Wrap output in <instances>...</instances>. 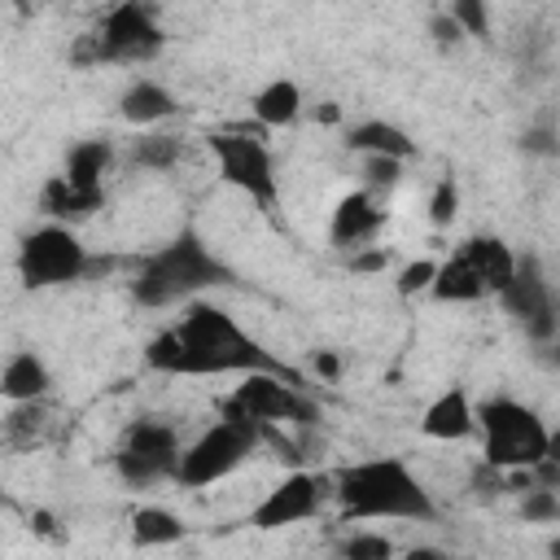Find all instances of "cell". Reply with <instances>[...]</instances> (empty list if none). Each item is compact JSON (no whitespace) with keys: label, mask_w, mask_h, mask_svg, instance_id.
Listing matches in <instances>:
<instances>
[{"label":"cell","mask_w":560,"mask_h":560,"mask_svg":"<svg viewBox=\"0 0 560 560\" xmlns=\"http://www.w3.org/2000/svg\"><path fill=\"white\" fill-rule=\"evenodd\" d=\"M144 368L162 372V376H245V372H280L289 381L306 376L298 368H289L284 359H276L271 350H262V341H254L223 306L214 302H184L179 324L162 328L149 346H144Z\"/></svg>","instance_id":"6da1fadb"},{"label":"cell","mask_w":560,"mask_h":560,"mask_svg":"<svg viewBox=\"0 0 560 560\" xmlns=\"http://www.w3.org/2000/svg\"><path fill=\"white\" fill-rule=\"evenodd\" d=\"M328 494L337 499L341 521H411V525H438V503L424 490V481L411 472L402 455H372L341 464L328 477Z\"/></svg>","instance_id":"7a4b0ae2"},{"label":"cell","mask_w":560,"mask_h":560,"mask_svg":"<svg viewBox=\"0 0 560 560\" xmlns=\"http://www.w3.org/2000/svg\"><path fill=\"white\" fill-rule=\"evenodd\" d=\"M236 284V271L206 245V236L197 228H179L166 245H158L153 254L140 258L136 280H131V298L144 311H162V306H179L192 302L210 289Z\"/></svg>","instance_id":"3957f363"},{"label":"cell","mask_w":560,"mask_h":560,"mask_svg":"<svg viewBox=\"0 0 560 560\" xmlns=\"http://www.w3.org/2000/svg\"><path fill=\"white\" fill-rule=\"evenodd\" d=\"M109 267H114V258L92 254L70 223H52V219L44 228L26 232L22 245H18V280L35 293L79 284V280H88L96 271H109Z\"/></svg>","instance_id":"277c9868"},{"label":"cell","mask_w":560,"mask_h":560,"mask_svg":"<svg viewBox=\"0 0 560 560\" xmlns=\"http://www.w3.org/2000/svg\"><path fill=\"white\" fill-rule=\"evenodd\" d=\"M472 411H477V433H481V459L503 468V472L508 468H529L556 446L542 416L534 407H525L521 398L499 394V398L472 402Z\"/></svg>","instance_id":"5b68a950"},{"label":"cell","mask_w":560,"mask_h":560,"mask_svg":"<svg viewBox=\"0 0 560 560\" xmlns=\"http://www.w3.org/2000/svg\"><path fill=\"white\" fill-rule=\"evenodd\" d=\"M258 446H262V438H258V424H254V420L223 416V420H214L210 429H201V433L179 451L175 486H184V490H206V486L232 477Z\"/></svg>","instance_id":"8992f818"},{"label":"cell","mask_w":560,"mask_h":560,"mask_svg":"<svg viewBox=\"0 0 560 560\" xmlns=\"http://www.w3.org/2000/svg\"><path fill=\"white\" fill-rule=\"evenodd\" d=\"M166 35L153 18V9L144 0H118L101 26L83 39V48L74 52V61H114V66H144L162 52Z\"/></svg>","instance_id":"52a82bcc"},{"label":"cell","mask_w":560,"mask_h":560,"mask_svg":"<svg viewBox=\"0 0 560 560\" xmlns=\"http://www.w3.org/2000/svg\"><path fill=\"white\" fill-rule=\"evenodd\" d=\"M219 179L236 192H245L262 214H276L280 206V175H276V158L267 149L262 136L254 131H210L206 136Z\"/></svg>","instance_id":"ba28073f"},{"label":"cell","mask_w":560,"mask_h":560,"mask_svg":"<svg viewBox=\"0 0 560 560\" xmlns=\"http://www.w3.org/2000/svg\"><path fill=\"white\" fill-rule=\"evenodd\" d=\"M184 438L171 420L162 416H140L127 424L118 451H114V468L131 490H149L158 481H175V464H179Z\"/></svg>","instance_id":"9c48e42d"},{"label":"cell","mask_w":560,"mask_h":560,"mask_svg":"<svg viewBox=\"0 0 560 560\" xmlns=\"http://www.w3.org/2000/svg\"><path fill=\"white\" fill-rule=\"evenodd\" d=\"M494 298H499L503 315L525 328V337L534 346L547 350L556 341V332H560V306H556V284H551V276H547V267H542L538 254L516 258L512 280Z\"/></svg>","instance_id":"30bf717a"},{"label":"cell","mask_w":560,"mask_h":560,"mask_svg":"<svg viewBox=\"0 0 560 560\" xmlns=\"http://www.w3.org/2000/svg\"><path fill=\"white\" fill-rule=\"evenodd\" d=\"M223 416H241L254 424H311L319 407L306 398L302 381H289L280 372H245L241 385L223 398Z\"/></svg>","instance_id":"8fae6325"},{"label":"cell","mask_w":560,"mask_h":560,"mask_svg":"<svg viewBox=\"0 0 560 560\" xmlns=\"http://www.w3.org/2000/svg\"><path fill=\"white\" fill-rule=\"evenodd\" d=\"M324 499H328V477L298 468V472H289L284 481H276V486L254 503L249 525H254V529H284V525L311 521V516H319Z\"/></svg>","instance_id":"7c38bea8"},{"label":"cell","mask_w":560,"mask_h":560,"mask_svg":"<svg viewBox=\"0 0 560 560\" xmlns=\"http://www.w3.org/2000/svg\"><path fill=\"white\" fill-rule=\"evenodd\" d=\"M385 219H389L385 201H381L376 192H368V188H354V192H346V197L337 201L332 223H328V241H332L341 254H350V249H359V245H372L376 232L385 228Z\"/></svg>","instance_id":"4fadbf2b"},{"label":"cell","mask_w":560,"mask_h":560,"mask_svg":"<svg viewBox=\"0 0 560 560\" xmlns=\"http://www.w3.org/2000/svg\"><path fill=\"white\" fill-rule=\"evenodd\" d=\"M420 433L433 442H464L477 433V411L464 385H446L420 416Z\"/></svg>","instance_id":"5bb4252c"},{"label":"cell","mask_w":560,"mask_h":560,"mask_svg":"<svg viewBox=\"0 0 560 560\" xmlns=\"http://www.w3.org/2000/svg\"><path fill=\"white\" fill-rule=\"evenodd\" d=\"M175 109H179L175 92H171L166 83L149 79V74L131 79L127 92L118 96V114H122V122H131V127H158V122H166Z\"/></svg>","instance_id":"9a60e30c"},{"label":"cell","mask_w":560,"mask_h":560,"mask_svg":"<svg viewBox=\"0 0 560 560\" xmlns=\"http://www.w3.org/2000/svg\"><path fill=\"white\" fill-rule=\"evenodd\" d=\"M105 206V188H74L66 175H52L44 188H39V210L52 219V223H83L88 214H96Z\"/></svg>","instance_id":"2e32d148"},{"label":"cell","mask_w":560,"mask_h":560,"mask_svg":"<svg viewBox=\"0 0 560 560\" xmlns=\"http://www.w3.org/2000/svg\"><path fill=\"white\" fill-rule=\"evenodd\" d=\"M459 254L472 262V271H477V280L486 284V293L494 298L508 280H512V271H516V254H512V245L503 241V236H468L464 245H459Z\"/></svg>","instance_id":"e0dca14e"},{"label":"cell","mask_w":560,"mask_h":560,"mask_svg":"<svg viewBox=\"0 0 560 560\" xmlns=\"http://www.w3.org/2000/svg\"><path fill=\"white\" fill-rule=\"evenodd\" d=\"M48 389H52V372L35 350H18L0 368V394L9 402H35V398H48Z\"/></svg>","instance_id":"ac0fdd59"},{"label":"cell","mask_w":560,"mask_h":560,"mask_svg":"<svg viewBox=\"0 0 560 560\" xmlns=\"http://www.w3.org/2000/svg\"><path fill=\"white\" fill-rule=\"evenodd\" d=\"M346 149L350 153H385V158L407 162L416 153V140L389 118H359V122L346 127Z\"/></svg>","instance_id":"d6986e66"},{"label":"cell","mask_w":560,"mask_h":560,"mask_svg":"<svg viewBox=\"0 0 560 560\" xmlns=\"http://www.w3.org/2000/svg\"><path fill=\"white\" fill-rule=\"evenodd\" d=\"M249 114L258 127H289L302 114V88L293 79H271L249 96Z\"/></svg>","instance_id":"ffe728a7"},{"label":"cell","mask_w":560,"mask_h":560,"mask_svg":"<svg viewBox=\"0 0 560 560\" xmlns=\"http://www.w3.org/2000/svg\"><path fill=\"white\" fill-rule=\"evenodd\" d=\"M429 298H433V302H481V298H490V293H486V284L477 280L472 262L455 249L446 262H438V271H433V280H429Z\"/></svg>","instance_id":"44dd1931"},{"label":"cell","mask_w":560,"mask_h":560,"mask_svg":"<svg viewBox=\"0 0 560 560\" xmlns=\"http://www.w3.org/2000/svg\"><path fill=\"white\" fill-rule=\"evenodd\" d=\"M109 166H114V144L109 140H79V144H70L61 175L74 188H105Z\"/></svg>","instance_id":"7402d4cb"},{"label":"cell","mask_w":560,"mask_h":560,"mask_svg":"<svg viewBox=\"0 0 560 560\" xmlns=\"http://www.w3.org/2000/svg\"><path fill=\"white\" fill-rule=\"evenodd\" d=\"M188 534V525L171 512V508H158V503H144L131 512V542L136 547H171Z\"/></svg>","instance_id":"603a6c76"},{"label":"cell","mask_w":560,"mask_h":560,"mask_svg":"<svg viewBox=\"0 0 560 560\" xmlns=\"http://www.w3.org/2000/svg\"><path fill=\"white\" fill-rule=\"evenodd\" d=\"M179 153H184L179 136L153 131V136H140V140H131V149H127V162H131V166H140V171H171V166L179 162Z\"/></svg>","instance_id":"cb8c5ba5"},{"label":"cell","mask_w":560,"mask_h":560,"mask_svg":"<svg viewBox=\"0 0 560 560\" xmlns=\"http://www.w3.org/2000/svg\"><path fill=\"white\" fill-rule=\"evenodd\" d=\"M521 516H525V525H556L560 521V490L525 486L521 490Z\"/></svg>","instance_id":"d4e9b609"},{"label":"cell","mask_w":560,"mask_h":560,"mask_svg":"<svg viewBox=\"0 0 560 560\" xmlns=\"http://www.w3.org/2000/svg\"><path fill=\"white\" fill-rule=\"evenodd\" d=\"M394 551H398V542L385 534H372V529H354L350 538L337 542V556H346V560H389Z\"/></svg>","instance_id":"484cf974"},{"label":"cell","mask_w":560,"mask_h":560,"mask_svg":"<svg viewBox=\"0 0 560 560\" xmlns=\"http://www.w3.org/2000/svg\"><path fill=\"white\" fill-rule=\"evenodd\" d=\"M402 179V158H385V153H363V188L385 197L389 188H398Z\"/></svg>","instance_id":"4316f807"},{"label":"cell","mask_w":560,"mask_h":560,"mask_svg":"<svg viewBox=\"0 0 560 560\" xmlns=\"http://www.w3.org/2000/svg\"><path fill=\"white\" fill-rule=\"evenodd\" d=\"M521 153H525V158H542V162L560 158V131H556V122H551V118L529 122V127L521 131Z\"/></svg>","instance_id":"83f0119b"},{"label":"cell","mask_w":560,"mask_h":560,"mask_svg":"<svg viewBox=\"0 0 560 560\" xmlns=\"http://www.w3.org/2000/svg\"><path fill=\"white\" fill-rule=\"evenodd\" d=\"M446 13L459 22L468 39H490V0H451Z\"/></svg>","instance_id":"f1b7e54d"},{"label":"cell","mask_w":560,"mask_h":560,"mask_svg":"<svg viewBox=\"0 0 560 560\" xmlns=\"http://www.w3.org/2000/svg\"><path fill=\"white\" fill-rule=\"evenodd\" d=\"M455 214H459V184H455V175H442L429 197V219H433V228H451Z\"/></svg>","instance_id":"f546056e"},{"label":"cell","mask_w":560,"mask_h":560,"mask_svg":"<svg viewBox=\"0 0 560 560\" xmlns=\"http://www.w3.org/2000/svg\"><path fill=\"white\" fill-rule=\"evenodd\" d=\"M389 262H394V254H389L385 245H376V241L346 254V271H354V276H376V271H385Z\"/></svg>","instance_id":"4dcf8cb0"},{"label":"cell","mask_w":560,"mask_h":560,"mask_svg":"<svg viewBox=\"0 0 560 560\" xmlns=\"http://www.w3.org/2000/svg\"><path fill=\"white\" fill-rule=\"evenodd\" d=\"M433 271H438V262L433 258H416V262H407L402 271H398V298H420V293H429V280H433Z\"/></svg>","instance_id":"1f68e13d"},{"label":"cell","mask_w":560,"mask_h":560,"mask_svg":"<svg viewBox=\"0 0 560 560\" xmlns=\"http://www.w3.org/2000/svg\"><path fill=\"white\" fill-rule=\"evenodd\" d=\"M429 35H433V44H442V48H451V44H459V39H464L459 22H455L446 9H438V13L429 18Z\"/></svg>","instance_id":"d6a6232c"},{"label":"cell","mask_w":560,"mask_h":560,"mask_svg":"<svg viewBox=\"0 0 560 560\" xmlns=\"http://www.w3.org/2000/svg\"><path fill=\"white\" fill-rule=\"evenodd\" d=\"M337 372H341V359H337L332 350H315V376L337 381Z\"/></svg>","instance_id":"836d02e7"},{"label":"cell","mask_w":560,"mask_h":560,"mask_svg":"<svg viewBox=\"0 0 560 560\" xmlns=\"http://www.w3.org/2000/svg\"><path fill=\"white\" fill-rule=\"evenodd\" d=\"M315 118H319V122H341V109H337V101H324V105L315 109Z\"/></svg>","instance_id":"e575fe53"},{"label":"cell","mask_w":560,"mask_h":560,"mask_svg":"<svg viewBox=\"0 0 560 560\" xmlns=\"http://www.w3.org/2000/svg\"><path fill=\"white\" fill-rule=\"evenodd\" d=\"M407 556H411V560H438L442 551H438V547H416V551H407Z\"/></svg>","instance_id":"d590c367"}]
</instances>
